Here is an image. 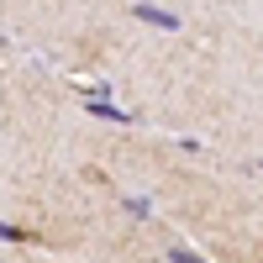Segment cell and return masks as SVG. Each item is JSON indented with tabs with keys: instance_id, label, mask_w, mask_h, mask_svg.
Instances as JSON below:
<instances>
[{
	"instance_id": "obj_6",
	"label": "cell",
	"mask_w": 263,
	"mask_h": 263,
	"mask_svg": "<svg viewBox=\"0 0 263 263\" xmlns=\"http://www.w3.org/2000/svg\"><path fill=\"white\" fill-rule=\"evenodd\" d=\"M258 168H263V163H258Z\"/></svg>"
},
{
	"instance_id": "obj_3",
	"label": "cell",
	"mask_w": 263,
	"mask_h": 263,
	"mask_svg": "<svg viewBox=\"0 0 263 263\" xmlns=\"http://www.w3.org/2000/svg\"><path fill=\"white\" fill-rule=\"evenodd\" d=\"M121 205H126L132 216H147V211H153V200H142V195H121Z\"/></svg>"
},
{
	"instance_id": "obj_4",
	"label": "cell",
	"mask_w": 263,
	"mask_h": 263,
	"mask_svg": "<svg viewBox=\"0 0 263 263\" xmlns=\"http://www.w3.org/2000/svg\"><path fill=\"white\" fill-rule=\"evenodd\" d=\"M168 263H205V258L190 253V248H168Z\"/></svg>"
},
{
	"instance_id": "obj_1",
	"label": "cell",
	"mask_w": 263,
	"mask_h": 263,
	"mask_svg": "<svg viewBox=\"0 0 263 263\" xmlns=\"http://www.w3.org/2000/svg\"><path fill=\"white\" fill-rule=\"evenodd\" d=\"M132 16H137V21H147V27H158V32H179V27H184V21L174 16V11L153 6V0H137V6H132Z\"/></svg>"
},
{
	"instance_id": "obj_5",
	"label": "cell",
	"mask_w": 263,
	"mask_h": 263,
	"mask_svg": "<svg viewBox=\"0 0 263 263\" xmlns=\"http://www.w3.org/2000/svg\"><path fill=\"white\" fill-rule=\"evenodd\" d=\"M0 237H6V242H37V237L21 232V227H0Z\"/></svg>"
},
{
	"instance_id": "obj_2",
	"label": "cell",
	"mask_w": 263,
	"mask_h": 263,
	"mask_svg": "<svg viewBox=\"0 0 263 263\" xmlns=\"http://www.w3.org/2000/svg\"><path fill=\"white\" fill-rule=\"evenodd\" d=\"M84 111L100 116V121H111V126H132V111H121V105H111V100H84Z\"/></svg>"
}]
</instances>
